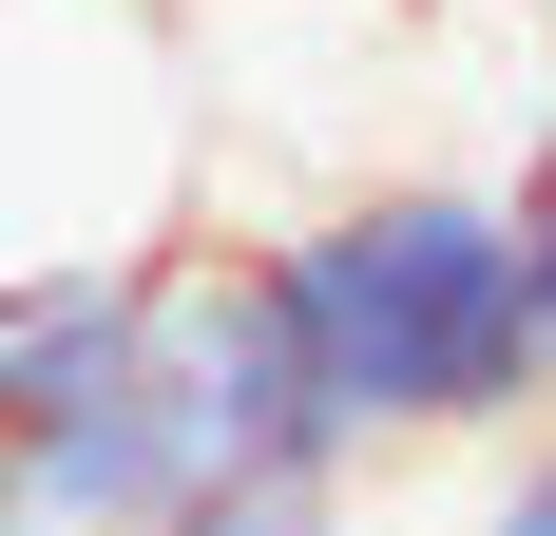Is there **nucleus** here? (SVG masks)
<instances>
[{"instance_id": "nucleus-4", "label": "nucleus", "mask_w": 556, "mask_h": 536, "mask_svg": "<svg viewBox=\"0 0 556 536\" xmlns=\"http://www.w3.org/2000/svg\"><path fill=\"white\" fill-rule=\"evenodd\" d=\"M500 212H518V288H538V345H556V135L500 173Z\"/></svg>"}, {"instance_id": "nucleus-6", "label": "nucleus", "mask_w": 556, "mask_h": 536, "mask_svg": "<svg viewBox=\"0 0 556 536\" xmlns=\"http://www.w3.org/2000/svg\"><path fill=\"white\" fill-rule=\"evenodd\" d=\"M0 536H39V518H20V441H0Z\"/></svg>"}, {"instance_id": "nucleus-7", "label": "nucleus", "mask_w": 556, "mask_h": 536, "mask_svg": "<svg viewBox=\"0 0 556 536\" xmlns=\"http://www.w3.org/2000/svg\"><path fill=\"white\" fill-rule=\"evenodd\" d=\"M173 20H192V0H173Z\"/></svg>"}, {"instance_id": "nucleus-1", "label": "nucleus", "mask_w": 556, "mask_h": 536, "mask_svg": "<svg viewBox=\"0 0 556 536\" xmlns=\"http://www.w3.org/2000/svg\"><path fill=\"white\" fill-rule=\"evenodd\" d=\"M269 268L288 345H307V403H327L345 460H403V441H518L538 422V288H518V212L500 173H345V192H288V212H230Z\"/></svg>"}, {"instance_id": "nucleus-2", "label": "nucleus", "mask_w": 556, "mask_h": 536, "mask_svg": "<svg viewBox=\"0 0 556 536\" xmlns=\"http://www.w3.org/2000/svg\"><path fill=\"white\" fill-rule=\"evenodd\" d=\"M154 250H20L0 268V441H58V422H97L115 383H135V345H154Z\"/></svg>"}, {"instance_id": "nucleus-3", "label": "nucleus", "mask_w": 556, "mask_h": 536, "mask_svg": "<svg viewBox=\"0 0 556 536\" xmlns=\"http://www.w3.org/2000/svg\"><path fill=\"white\" fill-rule=\"evenodd\" d=\"M154 536H345V460H269V480H212V498H173Z\"/></svg>"}, {"instance_id": "nucleus-5", "label": "nucleus", "mask_w": 556, "mask_h": 536, "mask_svg": "<svg viewBox=\"0 0 556 536\" xmlns=\"http://www.w3.org/2000/svg\"><path fill=\"white\" fill-rule=\"evenodd\" d=\"M480 536H556V441H538V460H518L500 498H480Z\"/></svg>"}]
</instances>
